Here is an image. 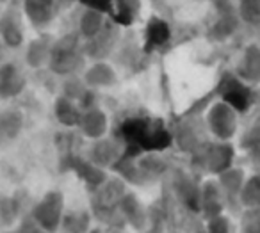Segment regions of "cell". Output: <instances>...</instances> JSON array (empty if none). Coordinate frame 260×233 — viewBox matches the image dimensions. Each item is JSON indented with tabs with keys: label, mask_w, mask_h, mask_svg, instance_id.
Here are the masks:
<instances>
[{
	"label": "cell",
	"mask_w": 260,
	"mask_h": 233,
	"mask_svg": "<svg viewBox=\"0 0 260 233\" xmlns=\"http://www.w3.org/2000/svg\"><path fill=\"white\" fill-rule=\"evenodd\" d=\"M196 2H203V0H196Z\"/></svg>",
	"instance_id": "40"
},
{
	"label": "cell",
	"mask_w": 260,
	"mask_h": 233,
	"mask_svg": "<svg viewBox=\"0 0 260 233\" xmlns=\"http://www.w3.org/2000/svg\"><path fill=\"white\" fill-rule=\"evenodd\" d=\"M141 11V0H114L111 9V22L118 27L132 25Z\"/></svg>",
	"instance_id": "25"
},
{
	"label": "cell",
	"mask_w": 260,
	"mask_h": 233,
	"mask_svg": "<svg viewBox=\"0 0 260 233\" xmlns=\"http://www.w3.org/2000/svg\"><path fill=\"white\" fill-rule=\"evenodd\" d=\"M121 157H123V151L121 146L118 144V141L107 139V137L93 141L89 151H87V160L102 169L114 168L121 160Z\"/></svg>",
	"instance_id": "10"
},
{
	"label": "cell",
	"mask_w": 260,
	"mask_h": 233,
	"mask_svg": "<svg viewBox=\"0 0 260 233\" xmlns=\"http://www.w3.org/2000/svg\"><path fill=\"white\" fill-rule=\"evenodd\" d=\"M239 203L244 208H260V175L246 178L239 194Z\"/></svg>",
	"instance_id": "27"
},
{
	"label": "cell",
	"mask_w": 260,
	"mask_h": 233,
	"mask_svg": "<svg viewBox=\"0 0 260 233\" xmlns=\"http://www.w3.org/2000/svg\"><path fill=\"white\" fill-rule=\"evenodd\" d=\"M18 199L13 197H2L0 199V222L6 226H11L18 217Z\"/></svg>",
	"instance_id": "32"
},
{
	"label": "cell",
	"mask_w": 260,
	"mask_h": 233,
	"mask_svg": "<svg viewBox=\"0 0 260 233\" xmlns=\"http://www.w3.org/2000/svg\"><path fill=\"white\" fill-rule=\"evenodd\" d=\"M9 0H0V4H8Z\"/></svg>",
	"instance_id": "39"
},
{
	"label": "cell",
	"mask_w": 260,
	"mask_h": 233,
	"mask_svg": "<svg viewBox=\"0 0 260 233\" xmlns=\"http://www.w3.org/2000/svg\"><path fill=\"white\" fill-rule=\"evenodd\" d=\"M226 207L224 203L223 192H221L219 185H217V180H207L202 183V194H200V212L203 214V217L207 221L217 217V215H223V210Z\"/></svg>",
	"instance_id": "13"
},
{
	"label": "cell",
	"mask_w": 260,
	"mask_h": 233,
	"mask_svg": "<svg viewBox=\"0 0 260 233\" xmlns=\"http://www.w3.org/2000/svg\"><path fill=\"white\" fill-rule=\"evenodd\" d=\"M22 9L34 29H45L54 22L59 6L57 0H23Z\"/></svg>",
	"instance_id": "9"
},
{
	"label": "cell",
	"mask_w": 260,
	"mask_h": 233,
	"mask_svg": "<svg viewBox=\"0 0 260 233\" xmlns=\"http://www.w3.org/2000/svg\"><path fill=\"white\" fill-rule=\"evenodd\" d=\"M73 2H79V0H57V6L59 8H66V6L73 4Z\"/></svg>",
	"instance_id": "36"
},
{
	"label": "cell",
	"mask_w": 260,
	"mask_h": 233,
	"mask_svg": "<svg viewBox=\"0 0 260 233\" xmlns=\"http://www.w3.org/2000/svg\"><path fill=\"white\" fill-rule=\"evenodd\" d=\"M86 91H87V86L82 77H77V75L68 77V79L64 80V84H62V96L70 98V100H73V102H79Z\"/></svg>",
	"instance_id": "30"
},
{
	"label": "cell",
	"mask_w": 260,
	"mask_h": 233,
	"mask_svg": "<svg viewBox=\"0 0 260 233\" xmlns=\"http://www.w3.org/2000/svg\"><path fill=\"white\" fill-rule=\"evenodd\" d=\"M216 13H217V16L212 22V25H210L209 36L212 38L214 41H224L237 30L241 18H239L237 8L219 9V11H216Z\"/></svg>",
	"instance_id": "17"
},
{
	"label": "cell",
	"mask_w": 260,
	"mask_h": 233,
	"mask_svg": "<svg viewBox=\"0 0 260 233\" xmlns=\"http://www.w3.org/2000/svg\"><path fill=\"white\" fill-rule=\"evenodd\" d=\"M119 214L123 215L126 222L134 229H143L146 224V210H145V205L138 199V196L134 194L126 192L125 196L121 197L119 201V207H118Z\"/></svg>",
	"instance_id": "20"
},
{
	"label": "cell",
	"mask_w": 260,
	"mask_h": 233,
	"mask_svg": "<svg viewBox=\"0 0 260 233\" xmlns=\"http://www.w3.org/2000/svg\"><path fill=\"white\" fill-rule=\"evenodd\" d=\"M105 25H107V16H105V13L86 8L80 13L79 30H77V32L82 38V41H91L105 29Z\"/></svg>",
	"instance_id": "22"
},
{
	"label": "cell",
	"mask_w": 260,
	"mask_h": 233,
	"mask_svg": "<svg viewBox=\"0 0 260 233\" xmlns=\"http://www.w3.org/2000/svg\"><path fill=\"white\" fill-rule=\"evenodd\" d=\"M4 54H6V45L2 43V40H0V64H2V61H4Z\"/></svg>",
	"instance_id": "37"
},
{
	"label": "cell",
	"mask_w": 260,
	"mask_h": 233,
	"mask_svg": "<svg viewBox=\"0 0 260 233\" xmlns=\"http://www.w3.org/2000/svg\"><path fill=\"white\" fill-rule=\"evenodd\" d=\"M207 231L209 233H234L232 222L226 215H217V217L207 221Z\"/></svg>",
	"instance_id": "34"
},
{
	"label": "cell",
	"mask_w": 260,
	"mask_h": 233,
	"mask_svg": "<svg viewBox=\"0 0 260 233\" xmlns=\"http://www.w3.org/2000/svg\"><path fill=\"white\" fill-rule=\"evenodd\" d=\"M66 208L61 190H48L30 210V219L45 233H57L62 226Z\"/></svg>",
	"instance_id": "4"
},
{
	"label": "cell",
	"mask_w": 260,
	"mask_h": 233,
	"mask_svg": "<svg viewBox=\"0 0 260 233\" xmlns=\"http://www.w3.org/2000/svg\"><path fill=\"white\" fill-rule=\"evenodd\" d=\"M89 233H102V231L98 228H94V229H89Z\"/></svg>",
	"instance_id": "38"
},
{
	"label": "cell",
	"mask_w": 260,
	"mask_h": 233,
	"mask_svg": "<svg viewBox=\"0 0 260 233\" xmlns=\"http://www.w3.org/2000/svg\"><path fill=\"white\" fill-rule=\"evenodd\" d=\"M52 45H54V41L48 36H40V38H34L32 41H29L25 50L27 66L32 70H40L43 66H48Z\"/></svg>",
	"instance_id": "21"
},
{
	"label": "cell",
	"mask_w": 260,
	"mask_h": 233,
	"mask_svg": "<svg viewBox=\"0 0 260 233\" xmlns=\"http://www.w3.org/2000/svg\"><path fill=\"white\" fill-rule=\"evenodd\" d=\"M82 79L89 89H107L118 82V73L107 61H94L82 73Z\"/></svg>",
	"instance_id": "15"
},
{
	"label": "cell",
	"mask_w": 260,
	"mask_h": 233,
	"mask_svg": "<svg viewBox=\"0 0 260 233\" xmlns=\"http://www.w3.org/2000/svg\"><path fill=\"white\" fill-rule=\"evenodd\" d=\"M170 38H171L170 25L160 18H152L145 30V50L146 52L159 50V48H162L170 41Z\"/></svg>",
	"instance_id": "24"
},
{
	"label": "cell",
	"mask_w": 260,
	"mask_h": 233,
	"mask_svg": "<svg viewBox=\"0 0 260 233\" xmlns=\"http://www.w3.org/2000/svg\"><path fill=\"white\" fill-rule=\"evenodd\" d=\"M23 114L18 109L0 111V148L9 146L20 137L23 130Z\"/></svg>",
	"instance_id": "16"
},
{
	"label": "cell",
	"mask_w": 260,
	"mask_h": 233,
	"mask_svg": "<svg viewBox=\"0 0 260 233\" xmlns=\"http://www.w3.org/2000/svg\"><path fill=\"white\" fill-rule=\"evenodd\" d=\"M121 134L126 141V148L134 151L126 157H138L141 153H159L173 143V134L160 119L132 118L121 126Z\"/></svg>",
	"instance_id": "1"
},
{
	"label": "cell",
	"mask_w": 260,
	"mask_h": 233,
	"mask_svg": "<svg viewBox=\"0 0 260 233\" xmlns=\"http://www.w3.org/2000/svg\"><path fill=\"white\" fill-rule=\"evenodd\" d=\"M244 182H246L244 171L239 168H230L217 176V185H219L221 192H223L224 203L226 205L239 203V194H241Z\"/></svg>",
	"instance_id": "18"
},
{
	"label": "cell",
	"mask_w": 260,
	"mask_h": 233,
	"mask_svg": "<svg viewBox=\"0 0 260 233\" xmlns=\"http://www.w3.org/2000/svg\"><path fill=\"white\" fill-rule=\"evenodd\" d=\"M234 73L248 86L260 84V45H249L242 50Z\"/></svg>",
	"instance_id": "12"
},
{
	"label": "cell",
	"mask_w": 260,
	"mask_h": 233,
	"mask_svg": "<svg viewBox=\"0 0 260 233\" xmlns=\"http://www.w3.org/2000/svg\"><path fill=\"white\" fill-rule=\"evenodd\" d=\"M86 54H84V41L79 32H70L54 41L50 52L48 68L54 75L73 77L84 68Z\"/></svg>",
	"instance_id": "2"
},
{
	"label": "cell",
	"mask_w": 260,
	"mask_h": 233,
	"mask_svg": "<svg viewBox=\"0 0 260 233\" xmlns=\"http://www.w3.org/2000/svg\"><path fill=\"white\" fill-rule=\"evenodd\" d=\"M72 169L79 175V178L86 183L91 192H96V190L102 189V187L105 185V182H107L105 169L91 164L87 158L86 160H84V158H75V160L72 162Z\"/></svg>",
	"instance_id": "19"
},
{
	"label": "cell",
	"mask_w": 260,
	"mask_h": 233,
	"mask_svg": "<svg viewBox=\"0 0 260 233\" xmlns=\"http://www.w3.org/2000/svg\"><path fill=\"white\" fill-rule=\"evenodd\" d=\"M0 40L6 48H20L25 41L22 16L16 9H6L0 13Z\"/></svg>",
	"instance_id": "11"
},
{
	"label": "cell",
	"mask_w": 260,
	"mask_h": 233,
	"mask_svg": "<svg viewBox=\"0 0 260 233\" xmlns=\"http://www.w3.org/2000/svg\"><path fill=\"white\" fill-rule=\"evenodd\" d=\"M27 77L16 62L0 64V100H11L25 91Z\"/></svg>",
	"instance_id": "7"
},
{
	"label": "cell",
	"mask_w": 260,
	"mask_h": 233,
	"mask_svg": "<svg viewBox=\"0 0 260 233\" xmlns=\"http://www.w3.org/2000/svg\"><path fill=\"white\" fill-rule=\"evenodd\" d=\"M239 233H260V208H244Z\"/></svg>",
	"instance_id": "31"
},
{
	"label": "cell",
	"mask_w": 260,
	"mask_h": 233,
	"mask_svg": "<svg viewBox=\"0 0 260 233\" xmlns=\"http://www.w3.org/2000/svg\"><path fill=\"white\" fill-rule=\"evenodd\" d=\"M80 4L87 9H96V11H102L105 15H109L112 9V4H114V0H79Z\"/></svg>",
	"instance_id": "35"
},
{
	"label": "cell",
	"mask_w": 260,
	"mask_h": 233,
	"mask_svg": "<svg viewBox=\"0 0 260 233\" xmlns=\"http://www.w3.org/2000/svg\"><path fill=\"white\" fill-rule=\"evenodd\" d=\"M177 192L182 197L187 208L192 212H200V194H202V185L191 180L189 176L182 175L177 178Z\"/></svg>",
	"instance_id": "26"
},
{
	"label": "cell",
	"mask_w": 260,
	"mask_h": 233,
	"mask_svg": "<svg viewBox=\"0 0 260 233\" xmlns=\"http://www.w3.org/2000/svg\"><path fill=\"white\" fill-rule=\"evenodd\" d=\"M242 148H246L255 155H260V116L246 130L244 137H242Z\"/></svg>",
	"instance_id": "33"
},
{
	"label": "cell",
	"mask_w": 260,
	"mask_h": 233,
	"mask_svg": "<svg viewBox=\"0 0 260 233\" xmlns=\"http://www.w3.org/2000/svg\"><path fill=\"white\" fill-rule=\"evenodd\" d=\"M118 36L119 27L114 22H107L105 29L96 38H93L91 41H84V54H86V57H91L93 61H105V57L116 47Z\"/></svg>",
	"instance_id": "8"
},
{
	"label": "cell",
	"mask_w": 260,
	"mask_h": 233,
	"mask_svg": "<svg viewBox=\"0 0 260 233\" xmlns=\"http://www.w3.org/2000/svg\"><path fill=\"white\" fill-rule=\"evenodd\" d=\"M77 128H79L80 134L89 141L104 139L109 130V118L100 109V105H98V107L82 111V118H80V123Z\"/></svg>",
	"instance_id": "14"
},
{
	"label": "cell",
	"mask_w": 260,
	"mask_h": 233,
	"mask_svg": "<svg viewBox=\"0 0 260 233\" xmlns=\"http://www.w3.org/2000/svg\"><path fill=\"white\" fill-rule=\"evenodd\" d=\"M205 121H207V128L214 136V139L230 143V139L237 132L239 112L235 109H232L228 104L219 100L214 105H210Z\"/></svg>",
	"instance_id": "5"
},
{
	"label": "cell",
	"mask_w": 260,
	"mask_h": 233,
	"mask_svg": "<svg viewBox=\"0 0 260 233\" xmlns=\"http://www.w3.org/2000/svg\"><path fill=\"white\" fill-rule=\"evenodd\" d=\"M219 96L221 102L228 104L232 109L242 114L253 104V91L251 86L242 82L235 73H226L219 82Z\"/></svg>",
	"instance_id": "6"
},
{
	"label": "cell",
	"mask_w": 260,
	"mask_h": 233,
	"mask_svg": "<svg viewBox=\"0 0 260 233\" xmlns=\"http://www.w3.org/2000/svg\"><path fill=\"white\" fill-rule=\"evenodd\" d=\"M235 150L230 143L224 141H203L194 151L192 158L194 162L210 175L219 176L226 169L234 168Z\"/></svg>",
	"instance_id": "3"
},
{
	"label": "cell",
	"mask_w": 260,
	"mask_h": 233,
	"mask_svg": "<svg viewBox=\"0 0 260 233\" xmlns=\"http://www.w3.org/2000/svg\"><path fill=\"white\" fill-rule=\"evenodd\" d=\"M239 18L253 27H260V0H239Z\"/></svg>",
	"instance_id": "29"
},
{
	"label": "cell",
	"mask_w": 260,
	"mask_h": 233,
	"mask_svg": "<svg viewBox=\"0 0 260 233\" xmlns=\"http://www.w3.org/2000/svg\"><path fill=\"white\" fill-rule=\"evenodd\" d=\"M62 226L66 233H89V214L87 210H73L70 215L64 214Z\"/></svg>",
	"instance_id": "28"
},
{
	"label": "cell",
	"mask_w": 260,
	"mask_h": 233,
	"mask_svg": "<svg viewBox=\"0 0 260 233\" xmlns=\"http://www.w3.org/2000/svg\"><path fill=\"white\" fill-rule=\"evenodd\" d=\"M54 116L57 119V123H61L66 128H77L82 118V109L79 107V104L66 96H57L54 102Z\"/></svg>",
	"instance_id": "23"
}]
</instances>
